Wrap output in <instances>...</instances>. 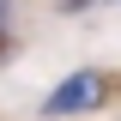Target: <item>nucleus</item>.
Segmentation results:
<instances>
[{"instance_id":"f03ea898","label":"nucleus","mask_w":121,"mask_h":121,"mask_svg":"<svg viewBox=\"0 0 121 121\" xmlns=\"http://www.w3.org/2000/svg\"><path fill=\"white\" fill-rule=\"evenodd\" d=\"M6 24H12V6H6V0H0V36H6Z\"/></svg>"},{"instance_id":"f257e3e1","label":"nucleus","mask_w":121,"mask_h":121,"mask_svg":"<svg viewBox=\"0 0 121 121\" xmlns=\"http://www.w3.org/2000/svg\"><path fill=\"white\" fill-rule=\"evenodd\" d=\"M103 97H109V79L97 73V67H79V73H67V79L43 97V115H48V121H73V115H91Z\"/></svg>"}]
</instances>
